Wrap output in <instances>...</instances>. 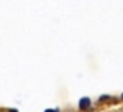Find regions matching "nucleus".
I'll use <instances>...</instances> for the list:
<instances>
[{"label": "nucleus", "instance_id": "nucleus-2", "mask_svg": "<svg viewBox=\"0 0 123 112\" xmlns=\"http://www.w3.org/2000/svg\"><path fill=\"white\" fill-rule=\"evenodd\" d=\"M45 112H56V111H55V109H47Z\"/></svg>", "mask_w": 123, "mask_h": 112}, {"label": "nucleus", "instance_id": "nucleus-1", "mask_svg": "<svg viewBox=\"0 0 123 112\" xmlns=\"http://www.w3.org/2000/svg\"><path fill=\"white\" fill-rule=\"evenodd\" d=\"M89 107H90V100L86 98V97L81 98V100H80V109H81V111H87Z\"/></svg>", "mask_w": 123, "mask_h": 112}, {"label": "nucleus", "instance_id": "nucleus-3", "mask_svg": "<svg viewBox=\"0 0 123 112\" xmlns=\"http://www.w3.org/2000/svg\"><path fill=\"white\" fill-rule=\"evenodd\" d=\"M122 98H123V94H122Z\"/></svg>", "mask_w": 123, "mask_h": 112}]
</instances>
